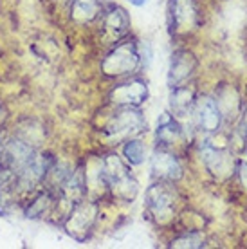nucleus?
I'll return each mask as SVG.
<instances>
[{
    "label": "nucleus",
    "mask_w": 247,
    "mask_h": 249,
    "mask_svg": "<svg viewBox=\"0 0 247 249\" xmlns=\"http://www.w3.org/2000/svg\"><path fill=\"white\" fill-rule=\"evenodd\" d=\"M54 206H56V193L51 192V190H45V192H42L36 199L33 200L31 204L27 206L25 217L27 218L47 217L49 213L54 212Z\"/></svg>",
    "instance_id": "nucleus-14"
},
{
    "label": "nucleus",
    "mask_w": 247,
    "mask_h": 249,
    "mask_svg": "<svg viewBox=\"0 0 247 249\" xmlns=\"http://www.w3.org/2000/svg\"><path fill=\"white\" fill-rule=\"evenodd\" d=\"M150 170H152V177L155 181L173 182L182 177V166H180L179 159L162 146L154 152Z\"/></svg>",
    "instance_id": "nucleus-6"
},
{
    "label": "nucleus",
    "mask_w": 247,
    "mask_h": 249,
    "mask_svg": "<svg viewBox=\"0 0 247 249\" xmlns=\"http://www.w3.org/2000/svg\"><path fill=\"white\" fill-rule=\"evenodd\" d=\"M204 162L210 168L211 174L222 175L224 172L229 170V154H226L224 150H216L211 146L204 148Z\"/></svg>",
    "instance_id": "nucleus-15"
},
{
    "label": "nucleus",
    "mask_w": 247,
    "mask_h": 249,
    "mask_svg": "<svg viewBox=\"0 0 247 249\" xmlns=\"http://www.w3.org/2000/svg\"><path fill=\"white\" fill-rule=\"evenodd\" d=\"M170 31L175 36L190 35L198 27V7L195 0H170Z\"/></svg>",
    "instance_id": "nucleus-2"
},
{
    "label": "nucleus",
    "mask_w": 247,
    "mask_h": 249,
    "mask_svg": "<svg viewBox=\"0 0 247 249\" xmlns=\"http://www.w3.org/2000/svg\"><path fill=\"white\" fill-rule=\"evenodd\" d=\"M4 154H6V139L0 136V164H4Z\"/></svg>",
    "instance_id": "nucleus-20"
},
{
    "label": "nucleus",
    "mask_w": 247,
    "mask_h": 249,
    "mask_svg": "<svg viewBox=\"0 0 247 249\" xmlns=\"http://www.w3.org/2000/svg\"><path fill=\"white\" fill-rule=\"evenodd\" d=\"M96 215H98L96 204L81 200L80 204H76L65 217V230L69 235H72L78 240H83L87 237V233L92 230L94 222H96Z\"/></svg>",
    "instance_id": "nucleus-4"
},
{
    "label": "nucleus",
    "mask_w": 247,
    "mask_h": 249,
    "mask_svg": "<svg viewBox=\"0 0 247 249\" xmlns=\"http://www.w3.org/2000/svg\"><path fill=\"white\" fill-rule=\"evenodd\" d=\"M240 177L242 182L247 186V162H240Z\"/></svg>",
    "instance_id": "nucleus-19"
},
{
    "label": "nucleus",
    "mask_w": 247,
    "mask_h": 249,
    "mask_svg": "<svg viewBox=\"0 0 247 249\" xmlns=\"http://www.w3.org/2000/svg\"><path fill=\"white\" fill-rule=\"evenodd\" d=\"M202 246V237L197 233H190L184 237L175 238L172 242V248H200Z\"/></svg>",
    "instance_id": "nucleus-17"
},
{
    "label": "nucleus",
    "mask_w": 247,
    "mask_h": 249,
    "mask_svg": "<svg viewBox=\"0 0 247 249\" xmlns=\"http://www.w3.org/2000/svg\"><path fill=\"white\" fill-rule=\"evenodd\" d=\"M197 69V60L190 51H175L170 60V71H168V85L177 87L186 81Z\"/></svg>",
    "instance_id": "nucleus-8"
},
{
    "label": "nucleus",
    "mask_w": 247,
    "mask_h": 249,
    "mask_svg": "<svg viewBox=\"0 0 247 249\" xmlns=\"http://www.w3.org/2000/svg\"><path fill=\"white\" fill-rule=\"evenodd\" d=\"M195 118L198 126L206 132H216L222 124V112L210 96H200L195 100Z\"/></svg>",
    "instance_id": "nucleus-9"
},
{
    "label": "nucleus",
    "mask_w": 247,
    "mask_h": 249,
    "mask_svg": "<svg viewBox=\"0 0 247 249\" xmlns=\"http://www.w3.org/2000/svg\"><path fill=\"white\" fill-rule=\"evenodd\" d=\"M146 128V121L142 114L136 110V107H123L110 118L106 123L105 132L114 139H124L132 137L134 134H139Z\"/></svg>",
    "instance_id": "nucleus-3"
},
{
    "label": "nucleus",
    "mask_w": 247,
    "mask_h": 249,
    "mask_svg": "<svg viewBox=\"0 0 247 249\" xmlns=\"http://www.w3.org/2000/svg\"><path fill=\"white\" fill-rule=\"evenodd\" d=\"M130 4H134V6H137V7H141V6H144L148 0H128Z\"/></svg>",
    "instance_id": "nucleus-22"
},
{
    "label": "nucleus",
    "mask_w": 247,
    "mask_h": 249,
    "mask_svg": "<svg viewBox=\"0 0 247 249\" xmlns=\"http://www.w3.org/2000/svg\"><path fill=\"white\" fill-rule=\"evenodd\" d=\"M240 128H242V132H244V134H246V137H247V107H246V110H244V116H242Z\"/></svg>",
    "instance_id": "nucleus-21"
},
{
    "label": "nucleus",
    "mask_w": 247,
    "mask_h": 249,
    "mask_svg": "<svg viewBox=\"0 0 247 249\" xmlns=\"http://www.w3.org/2000/svg\"><path fill=\"white\" fill-rule=\"evenodd\" d=\"M137 51H139V62H141L142 67H148L150 62H152V47H150L148 42H141L137 45Z\"/></svg>",
    "instance_id": "nucleus-18"
},
{
    "label": "nucleus",
    "mask_w": 247,
    "mask_h": 249,
    "mask_svg": "<svg viewBox=\"0 0 247 249\" xmlns=\"http://www.w3.org/2000/svg\"><path fill=\"white\" fill-rule=\"evenodd\" d=\"M2 116H4V114H0V118H2Z\"/></svg>",
    "instance_id": "nucleus-23"
},
{
    "label": "nucleus",
    "mask_w": 247,
    "mask_h": 249,
    "mask_svg": "<svg viewBox=\"0 0 247 249\" xmlns=\"http://www.w3.org/2000/svg\"><path fill=\"white\" fill-rule=\"evenodd\" d=\"M105 0H72L71 17L78 24H88L103 15Z\"/></svg>",
    "instance_id": "nucleus-13"
},
{
    "label": "nucleus",
    "mask_w": 247,
    "mask_h": 249,
    "mask_svg": "<svg viewBox=\"0 0 247 249\" xmlns=\"http://www.w3.org/2000/svg\"><path fill=\"white\" fill-rule=\"evenodd\" d=\"M146 98H148V85L139 78L119 83L108 94L110 103L118 107H139L146 101Z\"/></svg>",
    "instance_id": "nucleus-5"
},
{
    "label": "nucleus",
    "mask_w": 247,
    "mask_h": 249,
    "mask_svg": "<svg viewBox=\"0 0 247 249\" xmlns=\"http://www.w3.org/2000/svg\"><path fill=\"white\" fill-rule=\"evenodd\" d=\"M103 25H105V31L110 35V38L119 40L130 29L128 13L119 6H108L106 9H103Z\"/></svg>",
    "instance_id": "nucleus-10"
},
{
    "label": "nucleus",
    "mask_w": 247,
    "mask_h": 249,
    "mask_svg": "<svg viewBox=\"0 0 247 249\" xmlns=\"http://www.w3.org/2000/svg\"><path fill=\"white\" fill-rule=\"evenodd\" d=\"M141 65L139 62V51L134 42H119L114 49L103 58L101 72L108 78H119L134 72Z\"/></svg>",
    "instance_id": "nucleus-1"
},
{
    "label": "nucleus",
    "mask_w": 247,
    "mask_h": 249,
    "mask_svg": "<svg viewBox=\"0 0 247 249\" xmlns=\"http://www.w3.org/2000/svg\"><path fill=\"white\" fill-rule=\"evenodd\" d=\"M170 108L175 118H186L193 112L195 108V92L192 89L184 87V85H177L172 87L170 92Z\"/></svg>",
    "instance_id": "nucleus-12"
},
{
    "label": "nucleus",
    "mask_w": 247,
    "mask_h": 249,
    "mask_svg": "<svg viewBox=\"0 0 247 249\" xmlns=\"http://www.w3.org/2000/svg\"><path fill=\"white\" fill-rule=\"evenodd\" d=\"M123 156L128 164H134V166L141 164L144 161V156H146L142 141H139V139H126L123 146Z\"/></svg>",
    "instance_id": "nucleus-16"
},
{
    "label": "nucleus",
    "mask_w": 247,
    "mask_h": 249,
    "mask_svg": "<svg viewBox=\"0 0 247 249\" xmlns=\"http://www.w3.org/2000/svg\"><path fill=\"white\" fill-rule=\"evenodd\" d=\"M146 206L155 218H161V220L162 218H172L173 193L168 188V184H164V181L155 182V184H152V188H148Z\"/></svg>",
    "instance_id": "nucleus-7"
},
{
    "label": "nucleus",
    "mask_w": 247,
    "mask_h": 249,
    "mask_svg": "<svg viewBox=\"0 0 247 249\" xmlns=\"http://www.w3.org/2000/svg\"><path fill=\"white\" fill-rule=\"evenodd\" d=\"M157 143L161 144L162 148H168L172 144L179 143L182 139V126L179 124L177 118L173 114H162L159 123H157Z\"/></svg>",
    "instance_id": "nucleus-11"
}]
</instances>
